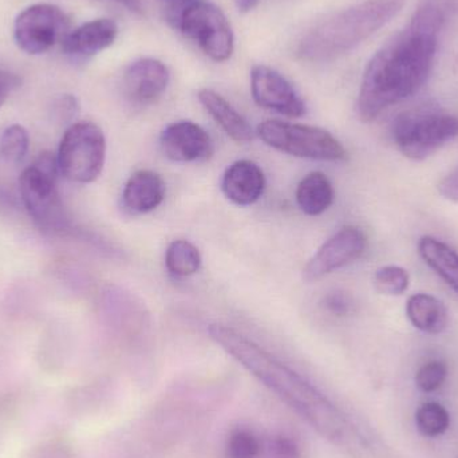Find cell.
Wrapping results in <instances>:
<instances>
[{"label":"cell","mask_w":458,"mask_h":458,"mask_svg":"<svg viewBox=\"0 0 458 458\" xmlns=\"http://www.w3.org/2000/svg\"><path fill=\"white\" fill-rule=\"evenodd\" d=\"M457 13L458 0H420L408 26L390 38L366 67L357 102L360 121L373 123L424 88L441 32Z\"/></svg>","instance_id":"obj_1"},{"label":"cell","mask_w":458,"mask_h":458,"mask_svg":"<svg viewBox=\"0 0 458 458\" xmlns=\"http://www.w3.org/2000/svg\"><path fill=\"white\" fill-rule=\"evenodd\" d=\"M405 0H365L319 21L303 35L298 56L303 61H333L350 53L389 23Z\"/></svg>","instance_id":"obj_2"},{"label":"cell","mask_w":458,"mask_h":458,"mask_svg":"<svg viewBox=\"0 0 458 458\" xmlns=\"http://www.w3.org/2000/svg\"><path fill=\"white\" fill-rule=\"evenodd\" d=\"M209 335L253 376L279 393L280 397L290 401L293 408L301 409L304 416H309L319 427L318 416L322 414V409L327 411L330 406L311 385L233 328L211 325Z\"/></svg>","instance_id":"obj_3"},{"label":"cell","mask_w":458,"mask_h":458,"mask_svg":"<svg viewBox=\"0 0 458 458\" xmlns=\"http://www.w3.org/2000/svg\"><path fill=\"white\" fill-rule=\"evenodd\" d=\"M58 157L45 152L24 169L19 179L21 201L35 225L46 233L64 234L72 231L66 209L59 196Z\"/></svg>","instance_id":"obj_4"},{"label":"cell","mask_w":458,"mask_h":458,"mask_svg":"<svg viewBox=\"0 0 458 458\" xmlns=\"http://www.w3.org/2000/svg\"><path fill=\"white\" fill-rule=\"evenodd\" d=\"M392 134L405 157L422 161L457 139L458 118L437 107H420L398 115Z\"/></svg>","instance_id":"obj_5"},{"label":"cell","mask_w":458,"mask_h":458,"mask_svg":"<svg viewBox=\"0 0 458 458\" xmlns=\"http://www.w3.org/2000/svg\"><path fill=\"white\" fill-rule=\"evenodd\" d=\"M258 134L268 147L301 158L320 161H344V145L325 129L299 123L268 120L259 125Z\"/></svg>","instance_id":"obj_6"},{"label":"cell","mask_w":458,"mask_h":458,"mask_svg":"<svg viewBox=\"0 0 458 458\" xmlns=\"http://www.w3.org/2000/svg\"><path fill=\"white\" fill-rule=\"evenodd\" d=\"M56 157L59 172L70 182H96L106 157V140L101 128L93 123H72L62 137Z\"/></svg>","instance_id":"obj_7"},{"label":"cell","mask_w":458,"mask_h":458,"mask_svg":"<svg viewBox=\"0 0 458 458\" xmlns=\"http://www.w3.org/2000/svg\"><path fill=\"white\" fill-rule=\"evenodd\" d=\"M176 27L214 61H228L233 54L231 24L223 11L212 3L203 0L188 3L177 13Z\"/></svg>","instance_id":"obj_8"},{"label":"cell","mask_w":458,"mask_h":458,"mask_svg":"<svg viewBox=\"0 0 458 458\" xmlns=\"http://www.w3.org/2000/svg\"><path fill=\"white\" fill-rule=\"evenodd\" d=\"M69 29L66 13L53 4H35L19 13L15 21V40L27 54L50 50Z\"/></svg>","instance_id":"obj_9"},{"label":"cell","mask_w":458,"mask_h":458,"mask_svg":"<svg viewBox=\"0 0 458 458\" xmlns=\"http://www.w3.org/2000/svg\"><path fill=\"white\" fill-rule=\"evenodd\" d=\"M366 248L368 237L362 229L352 225L342 228L310 259L304 268V279L317 282L326 275L354 263L365 253Z\"/></svg>","instance_id":"obj_10"},{"label":"cell","mask_w":458,"mask_h":458,"mask_svg":"<svg viewBox=\"0 0 458 458\" xmlns=\"http://www.w3.org/2000/svg\"><path fill=\"white\" fill-rule=\"evenodd\" d=\"M250 91L259 106L287 117H301L306 113L303 99L276 70L255 66L250 72Z\"/></svg>","instance_id":"obj_11"},{"label":"cell","mask_w":458,"mask_h":458,"mask_svg":"<svg viewBox=\"0 0 458 458\" xmlns=\"http://www.w3.org/2000/svg\"><path fill=\"white\" fill-rule=\"evenodd\" d=\"M161 149L174 163L207 160L214 152L211 136L192 121H179L164 129Z\"/></svg>","instance_id":"obj_12"},{"label":"cell","mask_w":458,"mask_h":458,"mask_svg":"<svg viewBox=\"0 0 458 458\" xmlns=\"http://www.w3.org/2000/svg\"><path fill=\"white\" fill-rule=\"evenodd\" d=\"M168 67L153 58L139 59L123 72V91L134 105H150L157 101L169 85Z\"/></svg>","instance_id":"obj_13"},{"label":"cell","mask_w":458,"mask_h":458,"mask_svg":"<svg viewBox=\"0 0 458 458\" xmlns=\"http://www.w3.org/2000/svg\"><path fill=\"white\" fill-rule=\"evenodd\" d=\"M117 35L118 27L114 21L96 19L64 35L62 48L72 58H90L112 46Z\"/></svg>","instance_id":"obj_14"},{"label":"cell","mask_w":458,"mask_h":458,"mask_svg":"<svg viewBox=\"0 0 458 458\" xmlns=\"http://www.w3.org/2000/svg\"><path fill=\"white\" fill-rule=\"evenodd\" d=\"M266 177L252 161L240 160L232 164L222 180L225 198L237 206H250L263 195Z\"/></svg>","instance_id":"obj_15"},{"label":"cell","mask_w":458,"mask_h":458,"mask_svg":"<svg viewBox=\"0 0 458 458\" xmlns=\"http://www.w3.org/2000/svg\"><path fill=\"white\" fill-rule=\"evenodd\" d=\"M165 193V182L160 174L147 169L136 172L123 188V208L131 214H148L163 203Z\"/></svg>","instance_id":"obj_16"},{"label":"cell","mask_w":458,"mask_h":458,"mask_svg":"<svg viewBox=\"0 0 458 458\" xmlns=\"http://www.w3.org/2000/svg\"><path fill=\"white\" fill-rule=\"evenodd\" d=\"M199 99L204 109L216 121L217 125L237 144H247L253 140V131L244 117L216 91L203 89Z\"/></svg>","instance_id":"obj_17"},{"label":"cell","mask_w":458,"mask_h":458,"mask_svg":"<svg viewBox=\"0 0 458 458\" xmlns=\"http://www.w3.org/2000/svg\"><path fill=\"white\" fill-rule=\"evenodd\" d=\"M406 315L417 330L430 335L444 333L449 325L445 304L429 293H414L406 303Z\"/></svg>","instance_id":"obj_18"},{"label":"cell","mask_w":458,"mask_h":458,"mask_svg":"<svg viewBox=\"0 0 458 458\" xmlns=\"http://www.w3.org/2000/svg\"><path fill=\"white\" fill-rule=\"evenodd\" d=\"M422 260L458 293V253L446 242L433 236H424L419 242Z\"/></svg>","instance_id":"obj_19"},{"label":"cell","mask_w":458,"mask_h":458,"mask_svg":"<svg viewBox=\"0 0 458 458\" xmlns=\"http://www.w3.org/2000/svg\"><path fill=\"white\" fill-rule=\"evenodd\" d=\"M296 201L304 214L310 216L322 215L333 204V184L322 172H312L299 182Z\"/></svg>","instance_id":"obj_20"},{"label":"cell","mask_w":458,"mask_h":458,"mask_svg":"<svg viewBox=\"0 0 458 458\" xmlns=\"http://www.w3.org/2000/svg\"><path fill=\"white\" fill-rule=\"evenodd\" d=\"M165 264L172 275L191 276L200 269V250L188 240H174L166 250Z\"/></svg>","instance_id":"obj_21"},{"label":"cell","mask_w":458,"mask_h":458,"mask_svg":"<svg viewBox=\"0 0 458 458\" xmlns=\"http://www.w3.org/2000/svg\"><path fill=\"white\" fill-rule=\"evenodd\" d=\"M416 425L425 437H440L451 427V417L440 403H427L417 411Z\"/></svg>","instance_id":"obj_22"},{"label":"cell","mask_w":458,"mask_h":458,"mask_svg":"<svg viewBox=\"0 0 458 458\" xmlns=\"http://www.w3.org/2000/svg\"><path fill=\"white\" fill-rule=\"evenodd\" d=\"M263 444L252 430L239 428L232 430L225 443V458H259Z\"/></svg>","instance_id":"obj_23"},{"label":"cell","mask_w":458,"mask_h":458,"mask_svg":"<svg viewBox=\"0 0 458 458\" xmlns=\"http://www.w3.org/2000/svg\"><path fill=\"white\" fill-rule=\"evenodd\" d=\"M411 276L403 267L385 266L374 274V285L382 295L400 296L408 291Z\"/></svg>","instance_id":"obj_24"},{"label":"cell","mask_w":458,"mask_h":458,"mask_svg":"<svg viewBox=\"0 0 458 458\" xmlns=\"http://www.w3.org/2000/svg\"><path fill=\"white\" fill-rule=\"evenodd\" d=\"M29 134L23 126H8L0 137V156L8 163H21L29 150Z\"/></svg>","instance_id":"obj_25"},{"label":"cell","mask_w":458,"mask_h":458,"mask_svg":"<svg viewBox=\"0 0 458 458\" xmlns=\"http://www.w3.org/2000/svg\"><path fill=\"white\" fill-rule=\"evenodd\" d=\"M448 377V368L441 360H430L419 369L416 374V384L421 392L433 393L441 389Z\"/></svg>","instance_id":"obj_26"},{"label":"cell","mask_w":458,"mask_h":458,"mask_svg":"<svg viewBox=\"0 0 458 458\" xmlns=\"http://www.w3.org/2000/svg\"><path fill=\"white\" fill-rule=\"evenodd\" d=\"M78 110H80V105H78L77 98L70 94H64L54 101L53 118L55 123L66 125V123H72V120L77 117Z\"/></svg>","instance_id":"obj_27"},{"label":"cell","mask_w":458,"mask_h":458,"mask_svg":"<svg viewBox=\"0 0 458 458\" xmlns=\"http://www.w3.org/2000/svg\"><path fill=\"white\" fill-rule=\"evenodd\" d=\"M267 458H301V451L295 441L287 437H276L267 445Z\"/></svg>","instance_id":"obj_28"},{"label":"cell","mask_w":458,"mask_h":458,"mask_svg":"<svg viewBox=\"0 0 458 458\" xmlns=\"http://www.w3.org/2000/svg\"><path fill=\"white\" fill-rule=\"evenodd\" d=\"M323 304H325L326 310L328 312L338 315V317L349 315L352 311V307H354L352 299L346 293H342V291H334V293H328Z\"/></svg>","instance_id":"obj_29"},{"label":"cell","mask_w":458,"mask_h":458,"mask_svg":"<svg viewBox=\"0 0 458 458\" xmlns=\"http://www.w3.org/2000/svg\"><path fill=\"white\" fill-rule=\"evenodd\" d=\"M21 85V80L18 75L0 70V106Z\"/></svg>","instance_id":"obj_30"},{"label":"cell","mask_w":458,"mask_h":458,"mask_svg":"<svg viewBox=\"0 0 458 458\" xmlns=\"http://www.w3.org/2000/svg\"><path fill=\"white\" fill-rule=\"evenodd\" d=\"M438 192L446 200L458 203V168L445 177L438 185Z\"/></svg>","instance_id":"obj_31"},{"label":"cell","mask_w":458,"mask_h":458,"mask_svg":"<svg viewBox=\"0 0 458 458\" xmlns=\"http://www.w3.org/2000/svg\"><path fill=\"white\" fill-rule=\"evenodd\" d=\"M38 458H69L67 457L66 451L58 445V443L50 444V445L45 446L40 451L39 457Z\"/></svg>","instance_id":"obj_32"},{"label":"cell","mask_w":458,"mask_h":458,"mask_svg":"<svg viewBox=\"0 0 458 458\" xmlns=\"http://www.w3.org/2000/svg\"><path fill=\"white\" fill-rule=\"evenodd\" d=\"M115 2L121 3V4L125 5L126 8L133 11V13H142L141 0H115Z\"/></svg>","instance_id":"obj_33"},{"label":"cell","mask_w":458,"mask_h":458,"mask_svg":"<svg viewBox=\"0 0 458 458\" xmlns=\"http://www.w3.org/2000/svg\"><path fill=\"white\" fill-rule=\"evenodd\" d=\"M258 2L259 0H234L237 8H239L242 13H248V11L252 10V8L258 4Z\"/></svg>","instance_id":"obj_34"},{"label":"cell","mask_w":458,"mask_h":458,"mask_svg":"<svg viewBox=\"0 0 458 458\" xmlns=\"http://www.w3.org/2000/svg\"><path fill=\"white\" fill-rule=\"evenodd\" d=\"M180 2H188V3H190V2H193V0H180Z\"/></svg>","instance_id":"obj_35"}]
</instances>
